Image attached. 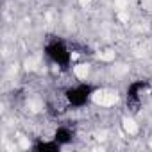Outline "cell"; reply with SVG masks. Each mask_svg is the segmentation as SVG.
I'll return each instance as SVG.
<instances>
[{
    "label": "cell",
    "mask_w": 152,
    "mask_h": 152,
    "mask_svg": "<svg viewBox=\"0 0 152 152\" xmlns=\"http://www.w3.org/2000/svg\"><path fill=\"white\" fill-rule=\"evenodd\" d=\"M59 143L54 140V141H39V143H36L34 145V148L36 150H39V152H56V150H59Z\"/></svg>",
    "instance_id": "5"
},
{
    "label": "cell",
    "mask_w": 152,
    "mask_h": 152,
    "mask_svg": "<svg viewBox=\"0 0 152 152\" xmlns=\"http://www.w3.org/2000/svg\"><path fill=\"white\" fill-rule=\"evenodd\" d=\"M147 86V83H143V81H138V83H132L131 86H129V90H127V100L131 102V104H136L138 100H140V93H141V90Z\"/></svg>",
    "instance_id": "3"
},
{
    "label": "cell",
    "mask_w": 152,
    "mask_h": 152,
    "mask_svg": "<svg viewBox=\"0 0 152 152\" xmlns=\"http://www.w3.org/2000/svg\"><path fill=\"white\" fill-rule=\"evenodd\" d=\"M45 52H47V56H48L54 63H57V64H59V66H63V68L70 64L72 56H70L68 47H66L63 41H59V39L50 41V43L45 47Z\"/></svg>",
    "instance_id": "1"
},
{
    "label": "cell",
    "mask_w": 152,
    "mask_h": 152,
    "mask_svg": "<svg viewBox=\"0 0 152 152\" xmlns=\"http://www.w3.org/2000/svg\"><path fill=\"white\" fill-rule=\"evenodd\" d=\"M91 93H93V88L90 84H77L73 88H68L64 97H66L68 104H72L75 107H81V106H84L90 100Z\"/></svg>",
    "instance_id": "2"
},
{
    "label": "cell",
    "mask_w": 152,
    "mask_h": 152,
    "mask_svg": "<svg viewBox=\"0 0 152 152\" xmlns=\"http://www.w3.org/2000/svg\"><path fill=\"white\" fill-rule=\"evenodd\" d=\"M54 140L59 145H66V143L72 141V131L68 127H57L56 132H54Z\"/></svg>",
    "instance_id": "4"
}]
</instances>
